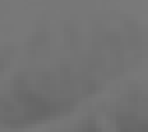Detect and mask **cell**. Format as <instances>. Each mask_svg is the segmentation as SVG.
Wrapping results in <instances>:
<instances>
[{
    "label": "cell",
    "mask_w": 148,
    "mask_h": 132,
    "mask_svg": "<svg viewBox=\"0 0 148 132\" xmlns=\"http://www.w3.org/2000/svg\"><path fill=\"white\" fill-rule=\"evenodd\" d=\"M70 132H102V128H100L98 122H94V120H88V122H84L82 126H76L74 130Z\"/></svg>",
    "instance_id": "obj_1"
}]
</instances>
